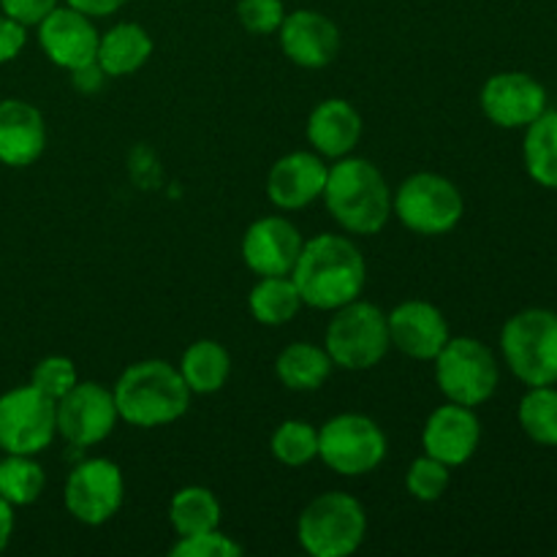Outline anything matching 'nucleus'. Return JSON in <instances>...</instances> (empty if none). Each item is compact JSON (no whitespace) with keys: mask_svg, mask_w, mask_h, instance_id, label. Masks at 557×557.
<instances>
[{"mask_svg":"<svg viewBox=\"0 0 557 557\" xmlns=\"http://www.w3.org/2000/svg\"><path fill=\"white\" fill-rule=\"evenodd\" d=\"M180 375L188 384L190 395H215L228 384L232 375V354L218 341L201 337L190 343L183 351L177 364Z\"/></svg>","mask_w":557,"mask_h":557,"instance_id":"obj_23","label":"nucleus"},{"mask_svg":"<svg viewBox=\"0 0 557 557\" xmlns=\"http://www.w3.org/2000/svg\"><path fill=\"white\" fill-rule=\"evenodd\" d=\"M484 117L506 131L528 128L544 109H549L547 87L525 71H500L479 92Z\"/></svg>","mask_w":557,"mask_h":557,"instance_id":"obj_13","label":"nucleus"},{"mask_svg":"<svg viewBox=\"0 0 557 557\" xmlns=\"http://www.w3.org/2000/svg\"><path fill=\"white\" fill-rule=\"evenodd\" d=\"M522 139V161L528 177L542 188L557 190V109H544Z\"/></svg>","mask_w":557,"mask_h":557,"instance_id":"obj_25","label":"nucleus"},{"mask_svg":"<svg viewBox=\"0 0 557 557\" xmlns=\"http://www.w3.org/2000/svg\"><path fill=\"white\" fill-rule=\"evenodd\" d=\"M321 199L337 226L357 237L384 232L392 218L389 183L373 161L357 158L354 152L332 163Z\"/></svg>","mask_w":557,"mask_h":557,"instance_id":"obj_2","label":"nucleus"},{"mask_svg":"<svg viewBox=\"0 0 557 557\" xmlns=\"http://www.w3.org/2000/svg\"><path fill=\"white\" fill-rule=\"evenodd\" d=\"M65 509L82 525H103L112 520L125 500V479L117 462L107 457L82 460L65 479Z\"/></svg>","mask_w":557,"mask_h":557,"instance_id":"obj_11","label":"nucleus"},{"mask_svg":"<svg viewBox=\"0 0 557 557\" xmlns=\"http://www.w3.org/2000/svg\"><path fill=\"white\" fill-rule=\"evenodd\" d=\"M332 313L335 315L326 326L324 348L335 368L362 373V370H373L375 364L384 362L392 341L386 313L379 305L364 302L359 297Z\"/></svg>","mask_w":557,"mask_h":557,"instance_id":"obj_6","label":"nucleus"},{"mask_svg":"<svg viewBox=\"0 0 557 557\" xmlns=\"http://www.w3.org/2000/svg\"><path fill=\"white\" fill-rule=\"evenodd\" d=\"M47 123L38 107L22 98L0 101V163L25 169L44 156Z\"/></svg>","mask_w":557,"mask_h":557,"instance_id":"obj_20","label":"nucleus"},{"mask_svg":"<svg viewBox=\"0 0 557 557\" xmlns=\"http://www.w3.org/2000/svg\"><path fill=\"white\" fill-rule=\"evenodd\" d=\"M112 395L120 419L139 430L177 422L190 408L188 384L180 370L163 359H141L125 368Z\"/></svg>","mask_w":557,"mask_h":557,"instance_id":"obj_3","label":"nucleus"},{"mask_svg":"<svg viewBox=\"0 0 557 557\" xmlns=\"http://www.w3.org/2000/svg\"><path fill=\"white\" fill-rule=\"evenodd\" d=\"M362 114L346 98H326L315 103L308 117V141L321 158L337 161L357 150L362 139Z\"/></svg>","mask_w":557,"mask_h":557,"instance_id":"obj_21","label":"nucleus"},{"mask_svg":"<svg viewBox=\"0 0 557 557\" xmlns=\"http://www.w3.org/2000/svg\"><path fill=\"white\" fill-rule=\"evenodd\" d=\"M71 79H74L76 90L96 92V90H101L107 74H103V69L98 63H87V65H82V69L71 71Z\"/></svg>","mask_w":557,"mask_h":557,"instance_id":"obj_37","label":"nucleus"},{"mask_svg":"<svg viewBox=\"0 0 557 557\" xmlns=\"http://www.w3.org/2000/svg\"><path fill=\"white\" fill-rule=\"evenodd\" d=\"M79 381V373H76V364L71 362L63 354H52V357L38 359L36 368L30 373V386H36L41 395H47L49 400L58 403L60 397L69 395L71 389Z\"/></svg>","mask_w":557,"mask_h":557,"instance_id":"obj_32","label":"nucleus"},{"mask_svg":"<svg viewBox=\"0 0 557 557\" xmlns=\"http://www.w3.org/2000/svg\"><path fill=\"white\" fill-rule=\"evenodd\" d=\"M11 536H14V506L0 498V553L9 547Z\"/></svg>","mask_w":557,"mask_h":557,"instance_id":"obj_39","label":"nucleus"},{"mask_svg":"<svg viewBox=\"0 0 557 557\" xmlns=\"http://www.w3.org/2000/svg\"><path fill=\"white\" fill-rule=\"evenodd\" d=\"M248 310L264 326L292 324L299 310H302L297 283L292 281V275L259 277L248 294Z\"/></svg>","mask_w":557,"mask_h":557,"instance_id":"obj_26","label":"nucleus"},{"mask_svg":"<svg viewBox=\"0 0 557 557\" xmlns=\"http://www.w3.org/2000/svg\"><path fill=\"white\" fill-rule=\"evenodd\" d=\"M479 444H482V422L476 417V408L446 400V406L435 408L424 422V455L435 457L444 466H466L476 455Z\"/></svg>","mask_w":557,"mask_h":557,"instance_id":"obj_17","label":"nucleus"},{"mask_svg":"<svg viewBox=\"0 0 557 557\" xmlns=\"http://www.w3.org/2000/svg\"><path fill=\"white\" fill-rule=\"evenodd\" d=\"M65 3L74 5L76 11H82V14L92 16V20H101V16L117 14L128 0H65Z\"/></svg>","mask_w":557,"mask_h":557,"instance_id":"obj_38","label":"nucleus"},{"mask_svg":"<svg viewBox=\"0 0 557 557\" xmlns=\"http://www.w3.org/2000/svg\"><path fill=\"white\" fill-rule=\"evenodd\" d=\"M169 553L174 557H239L245 549L221 528H212V531L194 533V536H180Z\"/></svg>","mask_w":557,"mask_h":557,"instance_id":"obj_33","label":"nucleus"},{"mask_svg":"<svg viewBox=\"0 0 557 557\" xmlns=\"http://www.w3.org/2000/svg\"><path fill=\"white\" fill-rule=\"evenodd\" d=\"M281 49L294 65L308 71L326 69L341 52V30L326 14L315 9H297L277 27Z\"/></svg>","mask_w":557,"mask_h":557,"instance_id":"obj_19","label":"nucleus"},{"mask_svg":"<svg viewBox=\"0 0 557 557\" xmlns=\"http://www.w3.org/2000/svg\"><path fill=\"white\" fill-rule=\"evenodd\" d=\"M58 5L60 0H0V11L25 27H36Z\"/></svg>","mask_w":557,"mask_h":557,"instance_id":"obj_35","label":"nucleus"},{"mask_svg":"<svg viewBox=\"0 0 557 557\" xmlns=\"http://www.w3.org/2000/svg\"><path fill=\"white\" fill-rule=\"evenodd\" d=\"M58 435L54 400L25 384L0 395V449L5 455H41Z\"/></svg>","mask_w":557,"mask_h":557,"instance_id":"obj_10","label":"nucleus"},{"mask_svg":"<svg viewBox=\"0 0 557 557\" xmlns=\"http://www.w3.org/2000/svg\"><path fill=\"white\" fill-rule=\"evenodd\" d=\"M270 451L288 468H302L319 457V428L305 419H286L270 438Z\"/></svg>","mask_w":557,"mask_h":557,"instance_id":"obj_30","label":"nucleus"},{"mask_svg":"<svg viewBox=\"0 0 557 557\" xmlns=\"http://www.w3.org/2000/svg\"><path fill=\"white\" fill-rule=\"evenodd\" d=\"M330 174V163L315 150H297L277 158L267 174V196L272 207L299 212L321 199Z\"/></svg>","mask_w":557,"mask_h":557,"instance_id":"obj_18","label":"nucleus"},{"mask_svg":"<svg viewBox=\"0 0 557 557\" xmlns=\"http://www.w3.org/2000/svg\"><path fill=\"white\" fill-rule=\"evenodd\" d=\"M500 354L506 368L525 386L557 384V313L549 308H525L506 319L500 330Z\"/></svg>","mask_w":557,"mask_h":557,"instance_id":"obj_4","label":"nucleus"},{"mask_svg":"<svg viewBox=\"0 0 557 557\" xmlns=\"http://www.w3.org/2000/svg\"><path fill=\"white\" fill-rule=\"evenodd\" d=\"M332 359L324 346L310 341H297L283 348L275 359V375L286 389L292 392H315L326 384L332 375Z\"/></svg>","mask_w":557,"mask_h":557,"instance_id":"obj_24","label":"nucleus"},{"mask_svg":"<svg viewBox=\"0 0 557 557\" xmlns=\"http://www.w3.org/2000/svg\"><path fill=\"white\" fill-rule=\"evenodd\" d=\"M449 482L451 468L430 455L417 457L406 473L408 493H411V498L422 500V504H435V500L444 498V493L449 490Z\"/></svg>","mask_w":557,"mask_h":557,"instance_id":"obj_31","label":"nucleus"},{"mask_svg":"<svg viewBox=\"0 0 557 557\" xmlns=\"http://www.w3.org/2000/svg\"><path fill=\"white\" fill-rule=\"evenodd\" d=\"M47 473L33 455H5L0 460V498L11 506H30L41 498Z\"/></svg>","mask_w":557,"mask_h":557,"instance_id":"obj_29","label":"nucleus"},{"mask_svg":"<svg viewBox=\"0 0 557 557\" xmlns=\"http://www.w3.org/2000/svg\"><path fill=\"white\" fill-rule=\"evenodd\" d=\"M58 413V435L76 449H87L112 435L120 422L112 389L98 381H76L69 395L54 403Z\"/></svg>","mask_w":557,"mask_h":557,"instance_id":"obj_12","label":"nucleus"},{"mask_svg":"<svg viewBox=\"0 0 557 557\" xmlns=\"http://www.w3.org/2000/svg\"><path fill=\"white\" fill-rule=\"evenodd\" d=\"M152 58V38L139 22H117L98 38L96 63L107 76H131Z\"/></svg>","mask_w":557,"mask_h":557,"instance_id":"obj_22","label":"nucleus"},{"mask_svg":"<svg viewBox=\"0 0 557 557\" xmlns=\"http://www.w3.org/2000/svg\"><path fill=\"white\" fill-rule=\"evenodd\" d=\"M38 44L49 63L63 71H76L87 63H96L98 33L92 16L82 14L74 5H58L38 22Z\"/></svg>","mask_w":557,"mask_h":557,"instance_id":"obj_14","label":"nucleus"},{"mask_svg":"<svg viewBox=\"0 0 557 557\" xmlns=\"http://www.w3.org/2000/svg\"><path fill=\"white\" fill-rule=\"evenodd\" d=\"M389 341L406 357L417 362H433L451 337L449 321L428 299H406L386 315Z\"/></svg>","mask_w":557,"mask_h":557,"instance_id":"obj_16","label":"nucleus"},{"mask_svg":"<svg viewBox=\"0 0 557 557\" xmlns=\"http://www.w3.org/2000/svg\"><path fill=\"white\" fill-rule=\"evenodd\" d=\"M368 536V515L354 495L332 490L302 509L297 520L299 547L313 557H348Z\"/></svg>","mask_w":557,"mask_h":557,"instance_id":"obj_5","label":"nucleus"},{"mask_svg":"<svg viewBox=\"0 0 557 557\" xmlns=\"http://www.w3.org/2000/svg\"><path fill=\"white\" fill-rule=\"evenodd\" d=\"M517 422L533 444L557 449V384L528 386L517 406Z\"/></svg>","mask_w":557,"mask_h":557,"instance_id":"obj_28","label":"nucleus"},{"mask_svg":"<svg viewBox=\"0 0 557 557\" xmlns=\"http://www.w3.org/2000/svg\"><path fill=\"white\" fill-rule=\"evenodd\" d=\"M169 522L177 536H194V533L221 528V500L210 487L190 484L174 493L169 500Z\"/></svg>","mask_w":557,"mask_h":557,"instance_id":"obj_27","label":"nucleus"},{"mask_svg":"<svg viewBox=\"0 0 557 557\" xmlns=\"http://www.w3.org/2000/svg\"><path fill=\"white\" fill-rule=\"evenodd\" d=\"M433 364L441 395L460 406H484L500 384V368L493 348L476 337H449Z\"/></svg>","mask_w":557,"mask_h":557,"instance_id":"obj_8","label":"nucleus"},{"mask_svg":"<svg viewBox=\"0 0 557 557\" xmlns=\"http://www.w3.org/2000/svg\"><path fill=\"white\" fill-rule=\"evenodd\" d=\"M392 215L419 237H444L460 226L466 199L444 174L417 172L392 190Z\"/></svg>","mask_w":557,"mask_h":557,"instance_id":"obj_7","label":"nucleus"},{"mask_svg":"<svg viewBox=\"0 0 557 557\" xmlns=\"http://www.w3.org/2000/svg\"><path fill=\"white\" fill-rule=\"evenodd\" d=\"M305 237L288 218L264 215L243 234V261L253 275H292Z\"/></svg>","mask_w":557,"mask_h":557,"instance_id":"obj_15","label":"nucleus"},{"mask_svg":"<svg viewBox=\"0 0 557 557\" xmlns=\"http://www.w3.org/2000/svg\"><path fill=\"white\" fill-rule=\"evenodd\" d=\"M386 433L364 413H337L319 430V457L337 476H368L386 460Z\"/></svg>","mask_w":557,"mask_h":557,"instance_id":"obj_9","label":"nucleus"},{"mask_svg":"<svg viewBox=\"0 0 557 557\" xmlns=\"http://www.w3.org/2000/svg\"><path fill=\"white\" fill-rule=\"evenodd\" d=\"M302 305L315 310H337L362 297L368 283V261L362 250L343 234H319L305 239L302 253L292 270Z\"/></svg>","mask_w":557,"mask_h":557,"instance_id":"obj_1","label":"nucleus"},{"mask_svg":"<svg viewBox=\"0 0 557 557\" xmlns=\"http://www.w3.org/2000/svg\"><path fill=\"white\" fill-rule=\"evenodd\" d=\"M237 20L250 36H272L286 20L283 0H239Z\"/></svg>","mask_w":557,"mask_h":557,"instance_id":"obj_34","label":"nucleus"},{"mask_svg":"<svg viewBox=\"0 0 557 557\" xmlns=\"http://www.w3.org/2000/svg\"><path fill=\"white\" fill-rule=\"evenodd\" d=\"M25 44H27V27L0 11V65L11 63L14 58H20V52L25 49Z\"/></svg>","mask_w":557,"mask_h":557,"instance_id":"obj_36","label":"nucleus"}]
</instances>
